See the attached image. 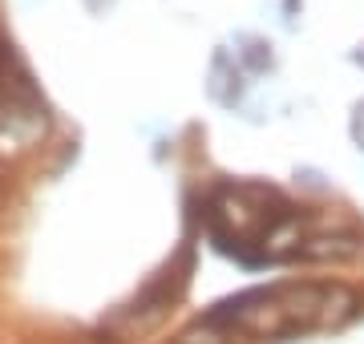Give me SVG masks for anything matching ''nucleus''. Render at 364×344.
<instances>
[{
	"label": "nucleus",
	"mask_w": 364,
	"mask_h": 344,
	"mask_svg": "<svg viewBox=\"0 0 364 344\" xmlns=\"http://www.w3.org/2000/svg\"><path fill=\"white\" fill-rule=\"evenodd\" d=\"M210 243L223 255H235L239 264L259 267L304 255L299 243L296 207L263 183H223L210 190L203 211Z\"/></svg>",
	"instance_id": "f257e3e1"
},
{
	"label": "nucleus",
	"mask_w": 364,
	"mask_h": 344,
	"mask_svg": "<svg viewBox=\"0 0 364 344\" xmlns=\"http://www.w3.org/2000/svg\"><path fill=\"white\" fill-rule=\"evenodd\" d=\"M352 304L356 296L340 284H272L219 304L207 316V328L231 324L255 336H296L348 320Z\"/></svg>",
	"instance_id": "f03ea898"
},
{
	"label": "nucleus",
	"mask_w": 364,
	"mask_h": 344,
	"mask_svg": "<svg viewBox=\"0 0 364 344\" xmlns=\"http://www.w3.org/2000/svg\"><path fill=\"white\" fill-rule=\"evenodd\" d=\"M239 45H247V49H235V57H239V61H247L255 73L272 69V45H263L259 37H239Z\"/></svg>",
	"instance_id": "20e7f679"
},
{
	"label": "nucleus",
	"mask_w": 364,
	"mask_h": 344,
	"mask_svg": "<svg viewBox=\"0 0 364 344\" xmlns=\"http://www.w3.org/2000/svg\"><path fill=\"white\" fill-rule=\"evenodd\" d=\"M210 97L219 102V106H235L239 97H243V65H239V57L227 53V49H219L215 53V61H210V81H207Z\"/></svg>",
	"instance_id": "7ed1b4c3"
},
{
	"label": "nucleus",
	"mask_w": 364,
	"mask_h": 344,
	"mask_svg": "<svg viewBox=\"0 0 364 344\" xmlns=\"http://www.w3.org/2000/svg\"><path fill=\"white\" fill-rule=\"evenodd\" d=\"M356 61H360V65H364V45H360V49H356Z\"/></svg>",
	"instance_id": "423d86ee"
},
{
	"label": "nucleus",
	"mask_w": 364,
	"mask_h": 344,
	"mask_svg": "<svg viewBox=\"0 0 364 344\" xmlns=\"http://www.w3.org/2000/svg\"><path fill=\"white\" fill-rule=\"evenodd\" d=\"M352 138H356V146L364 150V102L356 106V114H352Z\"/></svg>",
	"instance_id": "39448f33"
}]
</instances>
